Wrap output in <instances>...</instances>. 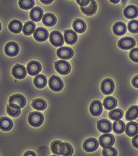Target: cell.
<instances>
[{
  "instance_id": "obj_1",
  "label": "cell",
  "mask_w": 138,
  "mask_h": 156,
  "mask_svg": "<svg viewBox=\"0 0 138 156\" xmlns=\"http://www.w3.org/2000/svg\"><path fill=\"white\" fill-rule=\"evenodd\" d=\"M9 105L10 106L15 107V108H20L22 109L26 105V99L23 95L17 94L10 96L9 98Z\"/></svg>"
},
{
  "instance_id": "obj_2",
  "label": "cell",
  "mask_w": 138,
  "mask_h": 156,
  "mask_svg": "<svg viewBox=\"0 0 138 156\" xmlns=\"http://www.w3.org/2000/svg\"><path fill=\"white\" fill-rule=\"evenodd\" d=\"M55 68L58 73L62 75H66L70 72L71 66L70 63L66 61L65 59L63 60H58L55 63Z\"/></svg>"
},
{
  "instance_id": "obj_3",
  "label": "cell",
  "mask_w": 138,
  "mask_h": 156,
  "mask_svg": "<svg viewBox=\"0 0 138 156\" xmlns=\"http://www.w3.org/2000/svg\"><path fill=\"white\" fill-rule=\"evenodd\" d=\"M28 121L31 126L37 128L43 124V115L39 112H32L29 115Z\"/></svg>"
},
{
  "instance_id": "obj_4",
  "label": "cell",
  "mask_w": 138,
  "mask_h": 156,
  "mask_svg": "<svg viewBox=\"0 0 138 156\" xmlns=\"http://www.w3.org/2000/svg\"><path fill=\"white\" fill-rule=\"evenodd\" d=\"M49 40L51 44L55 47H62L64 44V37L59 31L55 30L50 34Z\"/></svg>"
},
{
  "instance_id": "obj_5",
  "label": "cell",
  "mask_w": 138,
  "mask_h": 156,
  "mask_svg": "<svg viewBox=\"0 0 138 156\" xmlns=\"http://www.w3.org/2000/svg\"><path fill=\"white\" fill-rule=\"evenodd\" d=\"M136 45V41L135 39L130 37H126L121 38L118 42V48L123 50L132 49Z\"/></svg>"
},
{
  "instance_id": "obj_6",
  "label": "cell",
  "mask_w": 138,
  "mask_h": 156,
  "mask_svg": "<svg viewBox=\"0 0 138 156\" xmlns=\"http://www.w3.org/2000/svg\"><path fill=\"white\" fill-rule=\"evenodd\" d=\"M48 84H49L50 89H51V90L55 91V92L61 91L64 87V83H63L62 80L56 75H52L50 78Z\"/></svg>"
},
{
  "instance_id": "obj_7",
  "label": "cell",
  "mask_w": 138,
  "mask_h": 156,
  "mask_svg": "<svg viewBox=\"0 0 138 156\" xmlns=\"http://www.w3.org/2000/svg\"><path fill=\"white\" fill-rule=\"evenodd\" d=\"M114 142H115L114 136L110 133H104L99 138V144L102 147L113 146Z\"/></svg>"
},
{
  "instance_id": "obj_8",
  "label": "cell",
  "mask_w": 138,
  "mask_h": 156,
  "mask_svg": "<svg viewBox=\"0 0 138 156\" xmlns=\"http://www.w3.org/2000/svg\"><path fill=\"white\" fill-rule=\"evenodd\" d=\"M114 83L111 79H105L101 83V91L105 95H110L114 92Z\"/></svg>"
},
{
  "instance_id": "obj_9",
  "label": "cell",
  "mask_w": 138,
  "mask_h": 156,
  "mask_svg": "<svg viewBox=\"0 0 138 156\" xmlns=\"http://www.w3.org/2000/svg\"><path fill=\"white\" fill-rule=\"evenodd\" d=\"M4 51L8 56L14 57L19 53V46L16 42H8L4 48Z\"/></svg>"
},
{
  "instance_id": "obj_10",
  "label": "cell",
  "mask_w": 138,
  "mask_h": 156,
  "mask_svg": "<svg viewBox=\"0 0 138 156\" xmlns=\"http://www.w3.org/2000/svg\"><path fill=\"white\" fill-rule=\"evenodd\" d=\"M42 66L40 63L35 60L30 61L27 65V72L31 76H35L41 71Z\"/></svg>"
},
{
  "instance_id": "obj_11",
  "label": "cell",
  "mask_w": 138,
  "mask_h": 156,
  "mask_svg": "<svg viewBox=\"0 0 138 156\" xmlns=\"http://www.w3.org/2000/svg\"><path fill=\"white\" fill-rule=\"evenodd\" d=\"M48 37H49L48 31L43 27H38L37 29H35L33 33L34 39L38 42L46 41Z\"/></svg>"
},
{
  "instance_id": "obj_12",
  "label": "cell",
  "mask_w": 138,
  "mask_h": 156,
  "mask_svg": "<svg viewBox=\"0 0 138 156\" xmlns=\"http://www.w3.org/2000/svg\"><path fill=\"white\" fill-rule=\"evenodd\" d=\"M27 73V69L25 67V66L22 65V64L18 63L12 68V75L14 78L18 79H25Z\"/></svg>"
},
{
  "instance_id": "obj_13",
  "label": "cell",
  "mask_w": 138,
  "mask_h": 156,
  "mask_svg": "<svg viewBox=\"0 0 138 156\" xmlns=\"http://www.w3.org/2000/svg\"><path fill=\"white\" fill-rule=\"evenodd\" d=\"M99 141L95 138L87 139L84 142L83 148L86 152H93L99 147Z\"/></svg>"
},
{
  "instance_id": "obj_14",
  "label": "cell",
  "mask_w": 138,
  "mask_h": 156,
  "mask_svg": "<svg viewBox=\"0 0 138 156\" xmlns=\"http://www.w3.org/2000/svg\"><path fill=\"white\" fill-rule=\"evenodd\" d=\"M98 130L102 133H110L112 131V124L108 120L102 119L97 122Z\"/></svg>"
},
{
  "instance_id": "obj_15",
  "label": "cell",
  "mask_w": 138,
  "mask_h": 156,
  "mask_svg": "<svg viewBox=\"0 0 138 156\" xmlns=\"http://www.w3.org/2000/svg\"><path fill=\"white\" fill-rule=\"evenodd\" d=\"M73 50L69 47H61L57 50L58 57L62 59H69L73 56Z\"/></svg>"
},
{
  "instance_id": "obj_16",
  "label": "cell",
  "mask_w": 138,
  "mask_h": 156,
  "mask_svg": "<svg viewBox=\"0 0 138 156\" xmlns=\"http://www.w3.org/2000/svg\"><path fill=\"white\" fill-rule=\"evenodd\" d=\"M51 151L54 154L56 155H63L64 150H65V143L62 141L55 140L51 143Z\"/></svg>"
},
{
  "instance_id": "obj_17",
  "label": "cell",
  "mask_w": 138,
  "mask_h": 156,
  "mask_svg": "<svg viewBox=\"0 0 138 156\" xmlns=\"http://www.w3.org/2000/svg\"><path fill=\"white\" fill-rule=\"evenodd\" d=\"M91 114L93 117H99L103 112L102 102L99 100H95L91 103L90 108H89Z\"/></svg>"
},
{
  "instance_id": "obj_18",
  "label": "cell",
  "mask_w": 138,
  "mask_h": 156,
  "mask_svg": "<svg viewBox=\"0 0 138 156\" xmlns=\"http://www.w3.org/2000/svg\"><path fill=\"white\" fill-rule=\"evenodd\" d=\"M123 14L127 19H134L138 16V8L134 5H129L123 10Z\"/></svg>"
},
{
  "instance_id": "obj_19",
  "label": "cell",
  "mask_w": 138,
  "mask_h": 156,
  "mask_svg": "<svg viewBox=\"0 0 138 156\" xmlns=\"http://www.w3.org/2000/svg\"><path fill=\"white\" fill-rule=\"evenodd\" d=\"M78 37L77 33L72 30H67L64 32V41L67 44L73 45L77 41Z\"/></svg>"
},
{
  "instance_id": "obj_20",
  "label": "cell",
  "mask_w": 138,
  "mask_h": 156,
  "mask_svg": "<svg viewBox=\"0 0 138 156\" xmlns=\"http://www.w3.org/2000/svg\"><path fill=\"white\" fill-rule=\"evenodd\" d=\"M43 16V10L39 6H35L31 10L29 13V17L32 22H39L42 20Z\"/></svg>"
},
{
  "instance_id": "obj_21",
  "label": "cell",
  "mask_w": 138,
  "mask_h": 156,
  "mask_svg": "<svg viewBox=\"0 0 138 156\" xmlns=\"http://www.w3.org/2000/svg\"><path fill=\"white\" fill-rule=\"evenodd\" d=\"M81 10L87 16H92L96 14L97 10V3L95 0H91L90 3L87 6H81Z\"/></svg>"
},
{
  "instance_id": "obj_22",
  "label": "cell",
  "mask_w": 138,
  "mask_h": 156,
  "mask_svg": "<svg viewBox=\"0 0 138 156\" xmlns=\"http://www.w3.org/2000/svg\"><path fill=\"white\" fill-rule=\"evenodd\" d=\"M125 132L128 136L133 137L138 133V124L134 121H130L126 125Z\"/></svg>"
},
{
  "instance_id": "obj_23",
  "label": "cell",
  "mask_w": 138,
  "mask_h": 156,
  "mask_svg": "<svg viewBox=\"0 0 138 156\" xmlns=\"http://www.w3.org/2000/svg\"><path fill=\"white\" fill-rule=\"evenodd\" d=\"M42 22H43V25H45L48 27H52V26H55V24L57 22V18L55 14H51V13H46L45 14H43Z\"/></svg>"
},
{
  "instance_id": "obj_24",
  "label": "cell",
  "mask_w": 138,
  "mask_h": 156,
  "mask_svg": "<svg viewBox=\"0 0 138 156\" xmlns=\"http://www.w3.org/2000/svg\"><path fill=\"white\" fill-rule=\"evenodd\" d=\"M126 30H127V26L124 22H117L113 26V33L118 37L124 35L126 33Z\"/></svg>"
},
{
  "instance_id": "obj_25",
  "label": "cell",
  "mask_w": 138,
  "mask_h": 156,
  "mask_svg": "<svg viewBox=\"0 0 138 156\" xmlns=\"http://www.w3.org/2000/svg\"><path fill=\"white\" fill-rule=\"evenodd\" d=\"M8 29L10 32L14 33V34H19L22 31L23 25H22V22L19 21V20L14 19L10 22L9 26H8Z\"/></svg>"
},
{
  "instance_id": "obj_26",
  "label": "cell",
  "mask_w": 138,
  "mask_h": 156,
  "mask_svg": "<svg viewBox=\"0 0 138 156\" xmlns=\"http://www.w3.org/2000/svg\"><path fill=\"white\" fill-rule=\"evenodd\" d=\"M73 29L75 32L79 33V34H82L85 32L87 29L86 23L84 20L81 19V18H77L73 22Z\"/></svg>"
},
{
  "instance_id": "obj_27",
  "label": "cell",
  "mask_w": 138,
  "mask_h": 156,
  "mask_svg": "<svg viewBox=\"0 0 138 156\" xmlns=\"http://www.w3.org/2000/svg\"><path fill=\"white\" fill-rule=\"evenodd\" d=\"M117 105H118L117 100L111 96L105 98L103 102V105L106 110H112V109H115L117 107Z\"/></svg>"
},
{
  "instance_id": "obj_28",
  "label": "cell",
  "mask_w": 138,
  "mask_h": 156,
  "mask_svg": "<svg viewBox=\"0 0 138 156\" xmlns=\"http://www.w3.org/2000/svg\"><path fill=\"white\" fill-rule=\"evenodd\" d=\"M34 86L38 89H43V87H45L47 83V79L46 76L43 75H35V77L34 78L33 80Z\"/></svg>"
},
{
  "instance_id": "obj_29",
  "label": "cell",
  "mask_w": 138,
  "mask_h": 156,
  "mask_svg": "<svg viewBox=\"0 0 138 156\" xmlns=\"http://www.w3.org/2000/svg\"><path fill=\"white\" fill-rule=\"evenodd\" d=\"M13 128V121L11 119L8 118L6 117H3L0 118V129L4 132L11 130Z\"/></svg>"
},
{
  "instance_id": "obj_30",
  "label": "cell",
  "mask_w": 138,
  "mask_h": 156,
  "mask_svg": "<svg viewBox=\"0 0 138 156\" xmlns=\"http://www.w3.org/2000/svg\"><path fill=\"white\" fill-rule=\"evenodd\" d=\"M138 117V106L133 105L127 110L126 114V119L127 121H134Z\"/></svg>"
},
{
  "instance_id": "obj_31",
  "label": "cell",
  "mask_w": 138,
  "mask_h": 156,
  "mask_svg": "<svg viewBox=\"0 0 138 156\" xmlns=\"http://www.w3.org/2000/svg\"><path fill=\"white\" fill-rule=\"evenodd\" d=\"M32 107L38 111L45 110V109L47 108V102L43 98L35 99L32 102Z\"/></svg>"
},
{
  "instance_id": "obj_32",
  "label": "cell",
  "mask_w": 138,
  "mask_h": 156,
  "mask_svg": "<svg viewBox=\"0 0 138 156\" xmlns=\"http://www.w3.org/2000/svg\"><path fill=\"white\" fill-rule=\"evenodd\" d=\"M125 129H126V124L122 121H121V119L114 121L112 125V130L114 133L117 134H122L125 132Z\"/></svg>"
},
{
  "instance_id": "obj_33",
  "label": "cell",
  "mask_w": 138,
  "mask_h": 156,
  "mask_svg": "<svg viewBox=\"0 0 138 156\" xmlns=\"http://www.w3.org/2000/svg\"><path fill=\"white\" fill-rule=\"evenodd\" d=\"M35 30V24L32 21L25 22V24L23 26L22 32H23L24 35L30 36L33 34L34 31Z\"/></svg>"
},
{
  "instance_id": "obj_34",
  "label": "cell",
  "mask_w": 138,
  "mask_h": 156,
  "mask_svg": "<svg viewBox=\"0 0 138 156\" xmlns=\"http://www.w3.org/2000/svg\"><path fill=\"white\" fill-rule=\"evenodd\" d=\"M18 5L22 10H31L35 6V1L34 0H19Z\"/></svg>"
},
{
  "instance_id": "obj_35",
  "label": "cell",
  "mask_w": 138,
  "mask_h": 156,
  "mask_svg": "<svg viewBox=\"0 0 138 156\" xmlns=\"http://www.w3.org/2000/svg\"><path fill=\"white\" fill-rule=\"evenodd\" d=\"M123 117V111L120 109H114L109 113V118L112 121L120 120Z\"/></svg>"
},
{
  "instance_id": "obj_36",
  "label": "cell",
  "mask_w": 138,
  "mask_h": 156,
  "mask_svg": "<svg viewBox=\"0 0 138 156\" xmlns=\"http://www.w3.org/2000/svg\"><path fill=\"white\" fill-rule=\"evenodd\" d=\"M6 112L10 117H17L21 114V109L20 108H15V107L10 106V105H8L7 108H6Z\"/></svg>"
},
{
  "instance_id": "obj_37",
  "label": "cell",
  "mask_w": 138,
  "mask_h": 156,
  "mask_svg": "<svg viewBox=\"0 0 138 156\" xmlns=\"http://www.w3.org/2000/svg\"><path fill=\"white\" fill-rule=\"evenodd\" d=\"M128 30L132 34H137L138 33V21L137 20H131L128 23Z\"/></svg>"
},
{
  "instance_id": "obj_38",
  "label": "cell",
  "mask_w": 138,
  "mask_h": 156,
  "mask_svg": "<svg viewBox=\"0 0 138 156\" xmlns=\"http://www.w3.org/2000/svg\"><path fill=\"white\" fill-rule=\"evenodd\" d=\"M102 152L103 156H116L118 154L116 149L111 146L103 147V150Z\"/></svg>"
},
{
  "instance_id": "obj_39",
  "label": "cell",
  "mask_w": 138,
  "mask_h": 156,
  "mask_svg": "<svg viewBox=\"0 0 138 156\" xmlns=\"http://www.w3.org/2000/svg\"><path fill=\"white\" fill-rule=\"evenodd\" d=\"M130 59L134 63H138V48H133L130 51Z\"/></svg>"
},
{
  "instance_id": "obj_40",
  "label": "cell",
  "mask_w": 138,
  "mask_h": 156,
  "mask_svg": "<svg viewBox=\"0 0 138 156\" xmlns=\"http://www.w3.org/2000/svg\"><path fill=\"white\" fill-rule=\"evenodd\" d=\"M73 152V147L71 146L68 143H65V150L63 153V156H69L72 155Z\"/></svg>"
},
{
  "instance_id": "obj_41",
  "label": "cell",
  "mask_w": 138,
  "mask_h": 156,
  "mask_svg": "<svg viewBox=\"0 0 138 156\" xmlns=\"http://www.w3.org/2000/svg\"><path fill=\"white\" fill-rule=\"evenodd\" d=\"M77 3L81 6H87L90 3L91 0H76Z\"/></svg>"
},
{
  "instance_id": "obj_42",
  "label": "cell",
  "mask_w": 138,
  "mask_h": 156,
  "mask_svg": "<svg viewBox=\"0 0 138 156\" xmlns=\"http://www.w3.org/2000/svg\"><path fill=\"white\" fill-rule=\"evenodd\" d=\"M132 144L134 147H136V148L138 149V133L136 136H134L133 138Z\"/></svg>"
},
{
  "instance_id": "obj_43",
  "label": "cell",
  "mask_w": 138,
  "mask_h": 156,
  "mask_svg": "<svg viewBox=\"0 0 138 156\" xmlns=\"http://www.w3.org/2000/svg\"><path fill=\"white\" fill-rule=\"evenodd\" d=\"M132 85L135 88L138 89V75L134 76L132 79Z\"/></svg>"
},
{
  "instance_id": "obj_44",
  "label": "cell",
  "mask_w": 138,
  "mask_h": 156,
  "mask_svg": "<svg viewBox=\"0 0 138 156\" xmlns=\"http://www.w3.org/2000/svg\"><path fill=\"white\" fill-rule=\"evenodd\" d=\"M53 1L54 0H40V2L43 4H44V5H49V4H51Z\"/></svg>"
},
{
  "instance_id": "obj_45",
  "label": "cell",
  "mask_w": 138,
  "mask_h": 156,
  "mask_svg": "<svg viewBox=\"0 0 138 156\" xmlns=\"http://www.w3.org/2000/svg\"><path fill=\"white\" fill-rule=\"evenodd\" d=\"M25 156H35L36 154H35V153H34L33 151H27V152L25 153V154H24Z\"/></svg>"
},
{
  "instance_id": "obj_46",
  "label": "cell",
  "mask_w": 138,
  "mask_h": 156,
  "mask_svg": "<svg viewBox=\"0 0 138 156\" xmlns=\"http://www.w3.org/2000/svg\"><path fill=\"white\" fill-rule=\"evenodd\" d=\"M110 2H112L114 4H118V2H120V0H109Z\"/></svg>"
},
{
  "instance_id": "obj_47",
  "label": "cell",
  "mask_w": 138,
  "mask_h": 156,
  "mask_svg": "<svg viewBox=\"0 0 138 156\" xmlns=\"http://www.w3.org/2000/svg\"><path fill=\"white\" fill-rule=\"evenodd\" d=\"M1 29H2V26H1V22H0V31H1Z\"/></svg>"
}]
</instances>
